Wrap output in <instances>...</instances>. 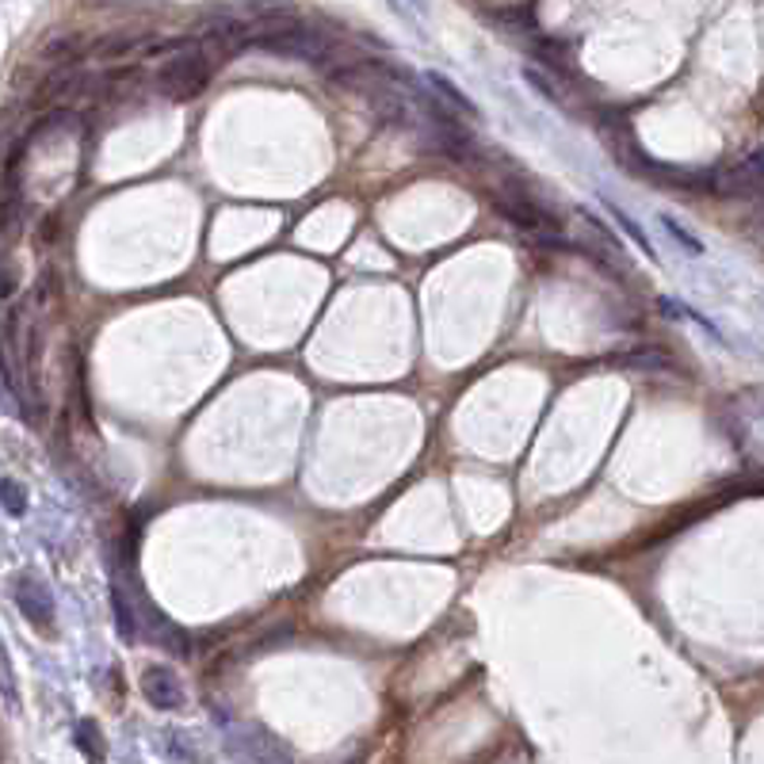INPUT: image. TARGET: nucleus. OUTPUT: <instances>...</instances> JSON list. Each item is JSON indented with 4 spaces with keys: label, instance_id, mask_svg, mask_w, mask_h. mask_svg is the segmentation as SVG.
Masks as SVG:
<instances>
[{
    "label": "nucleus",
    "instance_id": "nucleus-14",
    "mask_svg": "<svg viewBox=\"0 0 764 764\" xmlns=\"http://www.w3.org/2000/svg\"><path fill=\"white\" fill-rule=\"evenodd\" d=\"M0 505L9 508L12 516H24V513H27V493H24V485L12 482V478H4V482H0Z\"/></svg>",
    "mask_w": 764,
    "mask_h": 764
},
{
    "label": "nucleus",
    "instance_id": "nucleus-8",
    "mask_svg": "<svg viewBox=\"0 0 764 764\" xmlns=\"http://www.w3.org/2000/svg\"><path fill=\"white\" fill-rule=\"evenodd\" d=\"M73 741H77V749L88 756L93 764H103L108 761V741H103L100 726L93 723V718H81L77 730H73Z\"/></svg>",
    "mask_w": 764,
    "mask_h": 764
},
{
    "label": "nucleus",
    "instance_id": "nucleus-3",
    "mask_svg": "<svg viewBox=\"0 0 764 764\" xmlns=\"http://www.w3.org/2000/svg\"><path fill=\"white\" fill-rule=\"evenodd\" d=\"M497 207L501 214H505L513 226H520L523 234L539 237L543 245H554V230H558V219H554L551 211H546L543 204H535V199L523 192V187H513V192H501L497 196Z\"/></svg>",
    "mask_w": 764,
    "mask_h": 764
},
{
    "label": "nucleus",
    "instance_id": "nucleus-11",
    "mask_svg": "<svg viewBox=\"0 0 764 764\" xmlns=\"http://www.w3.org/2000/svg\"><path fill=\"white\" fill-rule=\"evenodd\" d=\"M141 47H146V39L119 32V35H103V39L96 42V54H100V58H126V54H134V50H141Z\"/></svg>",
    "mask_w": 764,
    "mask_h": 764
},
{
    "label": "nucleus",
    "instance_id": "nucleus-12",
    "mask_svg": "<svg viewBox=\"0 0 764 764\" xmlns=\"http://www.w3.org/2000/svg\"><path fill=\"white\" fill-rule=\"evenodd\" d=\"M627 367H642V371H669L673 367V356L665 348H634L624 356Z\"/></svg>",
    "mask_w": 764,
    "mask_h": 764
},
{
    "label": "nucleus",
    "instance_id": "nucleus-9",
    "mask_svg": "<svg viewBox=\"0 0 764 764\" xmlns=\"http://www.w3.org/2000/svg\"><path fill=\"white\" fill-rule=\"evenodd\" d=\"M111 604H115V627L123 639H138V612H134L131 596L123 593V581L111 586Z\"/></svg>",
    "mask_w": 764,
    "mask_h": 764
},
{
    "label": "nucleus",
    "instance_id": "nucleus-15",
    "mask_svg": "<svg viewBox=\"0 0 764 764\" xmlns=\"http://www.w3.org/2000/svg\"><path fill=\"white\" fill-rule=\"evenodd\" d=\"M0 692H4L9 707L20 703V688H16V677H12V662H9V654H4V646H0Z\"/></svg>",
    "mask_w": 764,
    "mask_h": 764
},
{
    "label": "nucleus",
    "instance_id": "nucleus-17",
    "mask_svg": "<svg viewBox=\"0 0 764 764\" xmlns=\"http://www.w3.org/2000/svg\"><path fill=\"white\" fill-rule=\"evenodd\" d=\"M662 222H665V230H669V234H673V237H677V242H680V245H685V249H688V252H695V257H700V252H703V245H700V242H695V237H692V234H688V230H685V226H680V222H673V219H669V214H665V219H662Z\"/></svg>",
    "mask_w": 764,
    "mask_h": 764
},
{
    "label": "nucleus",
    "instance_id": "nucleus-5",
    "mask_svg": "<svg viewBox=\"0 0 764 764\" xmlns=\"http://www.w3.org/2000/svg\"><path fill=\"white\" fill-rule=\"evenodd\" d=\"M141 695H146L157 711L184 707V685H180L176 673L164 669V665H149V669L141 673Z\"/></svg>",
    "mask_w": 764,
    "mask_h": 764
},
{
    "label": "nucleus",
    "instance_id": "nucleus-2",
    "mask_svg": "<svg viewBox=\"0 0 764 764\" xmlns=\"http://www.w3.org/2000/svg\"><path fill=\"white\" fill-rule=\"evenodd\" d=\"M226 749L237 764H295L291 749L280 738H272L264 726H230Z\"/></svg>",
    "mask_w": 764,
    "mask_h": 764
},
{
    "label": "nucleus",
    "instance_id": "nucleus-6",
    "mask_svg": "<svg viewBox=\"0 0 764 764\" xmlns=\"http://www.w3.org/2000/svg\"><path fill=\"white\" fill-rule=\"evenodd\" d=\"M715 192L726 196H756L761 192V149H749L730 172H715Z\"/></svg>",
    "mask_w": 764,
    "mask_h": 764
},
{
    "label": "nucleus",
    "instance_id": "nucleus-4",
    "mask_svg": "<svg viewBox=\"0 0 764 764\" xmlns=\"http://www.w3.org/2000/svg\"><path fill=\"white\" fill-rule=\"evenodd\" d=\"M16 604L39 631H50V627H54V596H50V589L42 586L39 578L24 574V578L16 581Z\"/></svg>",
    "mask_w": 764,
    "mask_h": 764
},
{
    "label": "nucleus",
    "instance_id": "nucleus-13",
    "mask_svg": "<svg viewBox=\"0 0 764 764\" xmlns=\"http://www.w3.org/2000/svg\"><path fill=\"white\" fill-rule=\"evenodd\" d=\"M608 211H612V222H619V226H624V234H627V237H631V242H634V245H639V249H642V252H646V257H650V260H657L654 245H650V237H646V234H642V230H639V222H634V219H631V214H627V211H624V207H616V204H608Z\"/></svg>",
    "mask_w": 764,
    "mask_h": 764
},
{
    "label": "nucleus",
    "instance_id": "nucleus-16",
    "mask_svg": "<svg viewBox=\"0 0 764 764\" xmlns=\"http://www.w3.org/2000/svg\"><path fill=\"white\" fill-rule=\"evenodd\" d=\"M77 47H81V42L73 39V35H70V39H54L42 58H47V62H62V65L65 62H77Z\"/></svg>",
    "mask_w": 764,
    "mask_h": 764
},
{
    "label": "nucleus",
    "instance_id": "nucleus-1",
    "mask_svg": "<svg viewBox=\"0 0 764 764\" xmlns=\"http://www.w3.org/2000/svg\"><path fill=\"white\" fill-rule=\"evenodd\" d=\"M214 73V58L207 54L204 47H192L180 50L176 58H169V62L157 70V88H161L164 96H172V100H192V96H199L207 88V81H211Z\"/></svg>",
    "mask_w": 764,
    "mask_h": 764
},
{
    "label": "nucleus",
    "instance_id": "nucleus-7",
    "mask_svg": "<svg viewBox=\"0 0 764 764\" xmlns=\"http://www.w3.org/2000/svg\"><path fill=\"white\" fill-rule=\"evenodd\" d=\"M424 93L432 96V100L440 103V108L447 111V115H455V119H463V123H467V119H478V108L475 103L467 100V96L459 93V88L452 85V81L444 77V73H424Z\"/></svg>",
    "mask_w": 764,
    "mask_h": 764
},
{
    "label": "nucleus",
    "instance_id": "nucleus-10",
    "mask_svg": "<svg viewBox=\"0 0 764 764\" xmlns=\"http://www.w3.org/2000/svg\"><path fill=\"white\" fill-rule=\"evenodd\" d=\"M485 16L505 24L508 32H528L535 35L539 32V12L535 9H485Z\"/></svg>",
    "mask_w": 764,
    "mask_h": 764
}]
</instances>
